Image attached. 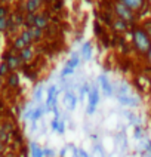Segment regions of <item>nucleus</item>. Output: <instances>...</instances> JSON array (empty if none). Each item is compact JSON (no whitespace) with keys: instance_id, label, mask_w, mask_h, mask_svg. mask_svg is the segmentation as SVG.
Masks as SVG:
<instances>
[{"instance_id":"obj_1","label":"nucleus","mask_w":151,"mask_h":157,"mask_svg":"<svg viewBox=\"0 0 151 157\" xmlns=\"http://www.w3.org/2000/svg\"><path fill=\"white\" fill-rule=\"evenodd\" d=\"M132 39H130V44L132 48L139 53V55H147L148 51L151 49V39L147 36V33L144 31V28L139 25H136L130 31Z\"/></svg>"},{"instance_id":"obj_2","label":"nucleus","mask_w":151,"mask_h":157,"mask_svg":"<svg viewBox=\"0 0 151 157\" xmlns=\"http://www.w3.org/2000/svg\"><path fill=\"white\" fill-rule=\"evenodd\" d=\"M111 10L114 12V15L120 19H123L129 24H136L138 22V15L130 10L129 8H126L123 3H120L119 0H113V5H111Z\"/></svg>"},{"instance_id":"obj_3","label":"nucleus","mask_w":151,"mask_h":157,"mask_svg":"<svg viewBox=\"0 0 151 157\" xmlns=\"http://www.w3.org/2000/svg\"><path fill=\"white\" fill-rule=\"evenodd\" d=\"M135 27H136V24H129V22H126V21L115 17L114 21L110 24L108 28H110V31L114 33V34H126L127 31H132Z\"/></svg>"},{"instance_id":"obj_4","label":"nucleus","mask_w":151,"mask_h":157,"mask_svg":"<svg viewBox=\"0 0 151 157\" xmlns=\"http://www.w3.org/2000/svg\"><path fill=\"white\" fill-rule=\"evenodd\" d=\"M3 61L8 64L9 70L12 71V73H17L18 70H21L22 67H24V64H22V61H21V58L18 56V53L15 52H6L5 53V58H3Z\"/></svg>"},{"instance_id":"obj_5","label":"nucleus","mask_w":151,"mask_h":157,"mask_svg":"<svg viewBox=\"0 0 151 157\" xmlns=\"http://www.w3.org/2000/svg\"><path fill=\"white\" fill-rule=\"evenodd\" d=\"M44 6V2L43 0H25L24 2V8L22 10L24 12H31V13H39L42 12V9Z\"/></svg>"},{"instance_id":"obj_6","label":"nucleus","mask_w":151,"mask_h":157,"mask_svg":"<svg viewBox=\"0 0 151 157\" xmlns=\"http://www.w3.org/2000/svg\"><path fill=\"white\" fill-rule=\"evenodd\" d=\"M98 83H99L101 90L104 92V95L105 96H113L114 95V86L110 83V80H108V77H107L105 74H101V76L98 77Z\"/></svg>"},{"instance_id":"obj_7","label":"nucleus","mask_w":151,"mask_h":157,"mask_svg":"<svg viewBox=\"0 0 151 157\" xmlns=\"http://www.w3.org/2000/svg\"><path fill=\"white\" fill-rule=\"evenodd\" d=\"M120 3H123L126 8L133 10L135 13H141L144 8H145V2L147 0H119Z\"/></svg>"},{"instance_id":"obj_8","label":"nucleus","mask_w":151,"mask_h":157,"mask_svg":"<svg viewBox=\"0 0 151 157\" xmlns=\"http://www.w3.org/2000/svg\"><path fill=\"white\" fill-rule=\"evenodd\" d=\"M18 56L21 58V61H22L24 65H25V64H30V62L36 58V49L33 46H28L25 49H22L21 52H18Z\"/></svg>"},{"instance_id":"obj_9","label":"nucleus","mask_w":151,"mask_h":157,"mask_svg":"<svg viewBox=\"0 0 151 157\" xmlns=\"http://www.w3.org/2000/svg\"><path fill=\"white\" fill-rule=\"evenodd\" d=\"M64 105L67 107V110L68 111H73L74 108H76V105H77V96L74 95V92L73 90H67L65 94H64Z\"/></svg>"},{"instance_id":"obj_10","label":"nucleus","mask_w":151,"mask_h":157,"mask_svg":"<svg viewBox=\"0 0 151 157\" xmlns=\"http://www.w3.org/2000/svg\"><path fill=\"white\" fill-rule=\"evenodd\" d=\"M19 82H21V78H19L18 73H10V74H8V77L5 78V83L9 89H17L19 86Z\"/></svg>"},{"instance_id":"obj_11","label":"nucleus","mask_w":151,"mask_h":157,"mask_svg":"<svg viewBox=\"0 0 151 157\" xmlns=\"http://www.w3.org/2000/svg\"><path fill=\"white\" fill-rule=\"evenodd\" d=\"M25 48H28L25 44V42L21 39V36L18 34L17 37H13V40H12V44H10V51L12 52H15V53H18V52H21L22 49H25Z\"/></svg>"},{"instance_id":"obj_12","label":"nucleus","mask_w":151,"mask_h":157,"mask_svg":"<svg viewBox=\"0 0 151 157\" xmlns=\"http://www.w3.org/2000/svg\"><path fill=\"white\" fill-rule=\"evenodd\" d=\"M89 105H92V107H96L98 102H99V89H98V86H93L90 87V92H89Z\"/></svg>"},{"instance_id":"obj_13","label":"nucleus","mask_w":151,"mask_h":157,"mask_svg":"<svg viewBox=\"0 0 151 157\" xmlns=\"http://www.w3.org/2000/svg\"><path fill=\"white\" fill-rule=\"evenodd\" d=\"M80 55L85 61H89L92 58V43L90 42H85L83 46L80 48Z\"/></svg>"},{"instance_id":"obj_14","label":"nucleus","mask_w":151,"mask_h":157,"mask_svg":"<svg viewBox=\"0 0 151 157\" xmlns=\"http://www.w3.org/2000/svg\"><path fill=\"white\" fill-rule=\"evenodd\" d=\"M30 30V33L33 36V40H34V43H39V42H42L44 39V31L43 30H40V28H37V27H31V28H28Z\"/></svg>"},{"instance_id":"obj_15","label":"nucleus","mask_w":151,"mask_h":157,"mask_svg":"<svg viewBox=\"0 0 151 157\" xmlns=\"http://www.w3.org/2000/svg\"><path fill=\"white\" fill-rule=\"evenodd\" d=\"M19 36H21V39H22V40L25 42L27 46H33L34 40H33V36H31V33H30V30H28V28H24V30H21Z\"/></svg>"},{"instance_id":"obj_16","label":"nucleus","mask_w":151,"mask_h":157,"mask_svg":"<svg viewBox=\"0 0 151 157\" xmlns=\"http://www.w3.org/2000/svg\"><path fill=\"white\" fill-rule=\"evenodd\" d=\"M43 113H46V110H44V105H40V107L34 108V110L31 111V116H30L31 122H37V120H39L42 116H43Z\"/></svg>"},{"instance_id":"obj_17","label":"nucleus","mask_w":151,"mask_h":157,"mask_svg":"<svg viewBox=\"0 0 151 157\" xmlns=\"http://www.w3.org/2000/svg\"><path fill=\"white\" fill-rule=\"evenodd\" d=\"M36 15H37V13H31V12H27L25 15H24V27H25V28L34 27Z\"/></svg>"},{"instance_id":"obj_18","label":"nucleus","mask_w":151,"mask_h":157,"mask_svg":"<svg viewBox=\"0 0 151 157\" xmlns=\"http://www.w3.org/2000/svg\"><path fill=\"white\" fill-rule=\"evenodd\" d=\"M65 65L74 70L76 67H79V65H80V56L77 55V53H73V55H71V58L67 61V64H65Z\"/></svg>"},{"instance_id":"obj_19","label":"nucleus","mask_w":151,"mask_h":157,"mask_svg":"<svg viewBox=\"0 0 151 157\" xmlns=\"http://www.w3.org/2000/svg\"><path fill=\"white\" fill-rule=\"evenodd\" d=\"M30 151H31V157H44L43 156V148H40L36 142L30 145Z\"/></svg>"},{"instance_id":"obj_20","label":"nucleus","mask_w":151,"mask_h":157,"mask_svg":"<svg viewBox=\"0 0 151 157\" xmlns=\"http://www.w3.org/2000/svg\"><path fill=\"white\" fill-rule=\"evenodd\" d=\"M93 33H95V36H96L98 39H99V37H101V36H104L105 34V30H104V25H102V24H101V22H99V21H95V22H93Z\"/></svg>"},{"instance_id":"obj_21","label":"nucleus","mask_w":151,"mask_h":157,"mask_svg":"<svg viewBox=\"0 0 151 157\" xmlns=\"http://www.w3.org/2000/svg\"><path fill=\"white\" fill-rule=\"evenodd\" d=\"M90 85L89 83H83L81 86H79V96H80V101L85 98L86 95H89V92H90Z\"/></svg>"},{"instance_id":"obj_22","label":"nucleus","mask_w":151,"mask_h":157,"mask_svg":"<svg viewBox=\"0 0 151 157\" xmlns=\"http://www.w3.org/2000/svg\"><path fill=\"white\" fill-rule=\"evenodd\" d=\"M12 71L9 70V67H8V64L5 61H2L0 62V77L2 78H6L8 77V74H10Z\"/></svg>"},{"instance_id":"obj_23","label":"nucleus","mask_w":151,"mask_h":157,"mask_svg":"<svg viewBox=\"0 0 151 157\" xmlns=\"http://www.w3.org/2000/svg\"><path fill=\"white\" fill-rule=\"evenodd\" d=\"M133 135H135V138L136 140H144V136H145V132H144V129H142V126H139V124H136L135 126V131H133Z\"/></svg>"},{"instance_id":"obj_24","label":"nucleus","mask_w":151,"mask_h":157,"mask_svg":"<svg viewBox=\"0 0 151 157\" xmlns=\"http://www.w3.org/2000/svg\"><path fill=\"white\" fill-rule=\"evenodd\" d=\"M9 18H0V33H8Z\"/></svg>"},{"instance_id":"obj_25","label":"nucleus","mask_w":151,"mask_h":157,"mask_svg":"<svg viewBox=\"0 0 151 157\" xmlns=\"http://www.w3.org/2000/svg\"><path fill=\"white\" fill-rule=\"evenodd\" d=\"M92 157H105L104 156V150L101 148L99 144H95L93 147V153H92Z\"/></svg>"},{"instance_id":"obj_26","label":"nucleus","mask_w":151,"mask_h":157,"mask_svg":"<svg viewBox=\"0 0 151 157\" xmlns=\"http://www.w3.org/2000/svg\"><path fill=\"white\" fill-rule=\"evenodd\" d=\"M142 28H144V31L147 33V36L151 39V19H147V21H144L142 22Z\"/></svg>"},{"instance_id":"obj_27","label":"nucleus","mask_w":151,"mask_h":157,"mask_svg":"<svg viewBox=\"0 0 151 157\" xmlns=\"http://www.w3.org/2000/svg\"><path fill=\"white\" fill-rule=\"evenodd\" d=\"M58 94H59V89L56 87V85H51L49 86V89H47V96H58Z\"/></svg>"},{"instance_id":"obj_28","label":"nucleus","mask_w":151,"mask_h":157,"mask_svg":"<svg viewBox=\"0 0 151 157\" xmlns=\"http://www.w3.org/2000/svg\"><path fill=\"white\" fill-rule=\"evenodd\" d=\"M73 73H74V70H73V68H70V67H67V65H65V67L62 68V71H61V78H67V77H68V76H71Z\"/></svg>"},{"instance_id":"obj_29","label":"nucleus","mask_w":151,"mask_h":157,"mask_svg":"<svg viewBox=\"0 0 151 157\" xmlns=\"http://www.w3.org/2000/svg\"><path fill=\"white\" fill-rule=\"evenodd\" d=\"M59 122L61 120H58V119H53L52 122H51V128H52V131H58V128H59Z\"/></svg>"},{"instance_id":"obj_30","label":"nucleus","mask_w":151,"mask_h":157,"mask_svg":"<svg viewBox=\"0 0 151 157\" xmlns=\"http://www.w3.org/2000/svg\"><path fill=\"white\" fill-rule=\"evenodd\" d=\"M42 95H43V89L39 87V89L36 90V94H34V99L36 101H40V99H42Z\"/></svg>"},{"instance_id":"obj_31","label":"nucleus","mask_w":151,"mask_h":157,"mask_svg":"<svg viewBox=\"0 0 151 157\" xmlns=\"http://www.w3.org/2000/svg\"><path fill=\"white\" fill-rule=\"evenodd\" d=\"M58 133H59V135H64V133H65V123H64V120H61V122H59V128H58Z\"/></svg>"},{"instance_id":"obj_32","label":"nucleus","mask_w":151,"mask_h":157,"mask_svg":"<svg viewBox=\"0 0 151 157\" xmlns=\"http://www.w3.org/2000/svg\"><path fill=\"white\" fill-rule=\"evenodd\" d=\"M43 156L44 157H53L55 156V153H53V150H51V148H44L43 150Z\"/></svg>"},{"instance_id":"obj_33","label":"nucleus","mask_w":151,"mask_h":157,"mask_svg":"<svg viewBox=\"0 0 151 157\" xmlns=\"http://www.w3.org/2000/svg\"><path fill=\"white\" fill-rule=\"evenodd\" d=\"M96 111V107H92V105L88 104V108H86V114H89V116H92V114Z\"/></svg>"},{"instance_id":"obj_34","label":"nucleus","mask_w":151,"mask_h":157,"mask_svg":"<svg viewBox=\"0 0 151 157\" xmlns=\"http://www.w3.org/2000/svg\"><path fill=\"white\" fill-rule=\"evenodd\" d=\"M12 0H0V5H9Z\"/></svg>"},{"instance_id":"obj_35","label":"nucleus","mask_w":151,"mask_h":157,"mask_svg":"<svg viewBox=\"0 0 151 157\" xmlns=\"http://www.w3.org/2000/svg\"><path fill=\"white\" fill-rule=\"evenodd\" d=\"M3 151H5V144H3V142L0 141V154H2Z\"/></svg>"},{"instance_id":"obj_36","label":"nucleus","mask_w":151,"mask_h":157,"mask_svg":"<svg viewBox=\"0 0 151 157\" xmlns=\"http://www.w3.org/2000/svg\"><path fill=\"white\" fill-rule=\"evenodd\" d=\"M145 56H147V59H148V62H150V64H151V49H150V51H148V53H147Z\"/></svg>"},{"instance_id":"obj_37","label":"nucleus","mask_w":151,"mask_h":157,"mask_svg":"<svg viewBox=\"0 0 151 157\" xmlns=\"http://www.w3.org/2000/svg\"><path fill=\"white\" fill-rule=\"evenodd\" d=\"M65 153H67V148H62V150H61V153H59V154H61V157L65 156Z\"/></svg>"},{"instance_id":"obj_38","label":"nucleus","mask_w":151,"mask_h":157,"mask_svg":"<svg viewBox=\"0 0 151 157\" xmlns=\"http://www.w3.org/2000/svg\"><path fill=\"white\" fill-rule=\"evenodd\" d=\"M2 89H3V78L0 77V90H2Z\"/></svg>"},{"instance_id":"obj_39","label":"nucleus","mask_w":151,"mask_h":157,"mask_svg":"<svg viewBox=\"0 0 151 157\" xmlns=\"http://www.w3.org/2000/svg\"><path fill=\"white\" fill-rule=\"evenodd\" d=\"M44 3H47V5H51V3H53V2H55V0H43Z\"/></svg>"},{"instance_id":"obj_40","label":"nucleus","mask_w":151,"mask_h":157,"mask_svg":"<svg viewBox=\"0 0 151 157\" xmlns=\"http://www.w3.org/2000/svg\"><path fill=\"white\" fill-rule=\"evenodd\" d=\"M148 3H150V5H151V0H148Z\"/></svg>"},{"instance_id":"obj_41","label":"nucleus","mask_w":151,"mask_h":157,"mask_svg":"<svg viewBox=\"0 0 151 157\" xmlns=\"http://www.w3.org/2000/svg\"><path fill=\"white\" fill-rule=\"evenodd\" d=\"M150 92H151V85H150Z\"/></svg>"}]
</instances>
